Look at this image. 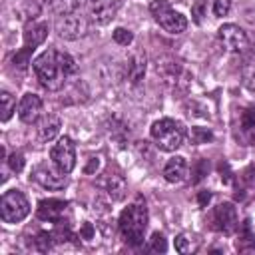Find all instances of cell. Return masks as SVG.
Instances as JSON below:
<instances>
[{
	"label": "cell",
	"mask_w": 255,
	"mask_h": 255,
	"mask_svg": "<svg viewBox=\"0 0 255 255\" xmlns=\"http://www.w3.org/2000/svg\"><path fill=\"white\" fill-rule=\"evenodd\" d=\"M32 68H34V74H36L38 82L42 84V88H46L50 92L62 90L66 86V82L78 74L76 60L70 54L54 50V48L44 50L32 62Z\"/></svg>",
	"instance_id": "obj_1"
},
{
	"label": "cell",
	"mask_w": 255,
	"mask_h": 255,
	"mask_svg": "<svg viewBox=\"0 0 255 255\" xmlns=\"http://www.w3.org/2000/svg\"><path fill=\"white\" fill-rule=\"evenodd\" d=\"M118 225H120V233L126 243H129V245L143 243V235L147 229V207L141 201V197H137L135 203L128 205L122 211Z\"/></svg>",
	"instance_id": "obj_2"
},
{
	"label": "cell",
	"mask_w": 255,
	"mask_h": 255,
	"mask_svg": "<svg viewBox=\"0 0 255 255\" xmlns=\"http://www.w3.org/2000/svg\"><path fill=\"white\" fill-rule=\"evenodd\" d=\"M149 133L161 151H175L183 143V128L171 118H161L153 122Z\"/></svg>",
	"instance_id": "obj_3"
},
{
	"label": "cell",
	"mask_w": 255,
	"mask_h": 255,
	"mask_svg": "<svg viewBox=\"0 0 255 255\" xmlns=\"http://www.w3.org/2000/svg\"><path fill=\"white\" fill-rule=\"evenodd\" d=\"M149 12L153 14L155 22L169 34H181L187 28V18L175 12L167 0H153L149 4Z\"/></svg>",
	"instance_id": "obj_4"
},
{
	"label": "cell",
	"mask_w": 255,
	"mask_h": 255,
	"mask_svg": "<svg viewBox=\"0 0 255 255\" xmlns=\"http://www.w3.org/2000/svg\"><path fill=\"white\" fill-rule=\"evenodd\" d=\"M30 213L28 197L18 189H8L0 199V217L4 223H20Z\"/></svg>",
	"instance_id": "obj_5"
},
{
	"label": "cell",
	"mask_w": 255,
	"mask_h": 255,
	"mask_svg": "<svg viewBox=\"0 0 255 255\" xmlns=\"http://www.w3.org/2000/svg\"><path fill=\"white\" fill-rule=\"evenodd\" d=\"M88 30H90L88 18L78 14V12L64 14L56 22V32L64 40H80V38H84L88 34Z\"/></svg>",
	"instance_id": "obj_6"
},
{
	"label": "cell",
	"mask_w": 255,
	"mask_h": 255,
	"mask_svg": "<svg viewBox=\"0 0 255 255\" xmlns=\"http://www.w3.org/2000/svg\"><path fill=\"white\" fill-rule=\"evenodd\" d=\"M50 159L52 163L62 169L64 173H70L76 165V147H74V141L68 137V135H62L50 149Z\"/></svg>",
	"instance_id": "obj_7"
},
{
	"label": "cell",
	"mask_w": 255,
	"mask_h": 255,
	"mask_svg": "<svg viewBox=\"0 0 255 255\" xmlns=\"http://www.w3.org/2000/svg\"><path fill=\"white\" fill-rule=\"evenodd\" d=\"M217 36H219V42L223 44V48L229 52H245L249 48L247 32L243 28H239L237 24H223L219 28Z\"/></svg>",
	"instance_id": "obj_8"
},
{
	"label": "cell",
	"mask_w": 255,
	"mask_h": 255,
	"mask_svg": "<svg viewBox=\"0 0 255 255\" xmlns=\"http://www.w3.org/2000/svg\"><path fill=\"white\" fill-rule=\"evenodd\" d=\"M32 179L38 181L46 189H62L68 183V173H64L62 169H58L56 165L52 167L48 163H40V165L34 167Z\"/></svg>",
	"instance_id": "obj_9"
},
{
	"label": "cell",
	"mask_w": 255,
	"mask_h": 255,
	"mask_svg": "<svg viewBox=\"0 0 255 255\" xmlns=\"http://www.w3.org/2000/svg\"><path fill=\"white\" fill-rule=\"evenodd\" d=\"M211 227L221 231V233H225V235H231V233L237 231L239 221H237V211H235L233 203H221V205L215 207Z\"/></svg>",
	"instance_id": "obj_10"
},
{
	"label": "cell",
	"mask_w": 255,
	"mask_h": 255,
	"mask_svg": "<svg viewBox=\"0 0 255 255\" xmlns=\"http://www.w3.org/2000/svg\"><path fill=\"white\" fill-rule=\"evenodd\" d=\"M235 135L243 145H255V110L243 108L237 114Z\"/></svg>",
	"instance_id": "obj_11"
},
{
	"label": "cell",
	"mask_w": 255,
	"mask_h": 255,
	"mask_svg": "<svg viewBox=\"0 0 255 255\" xmlns=\"http://www.w3.org/2000/svg\"><path fill=\"white\" fill-rule=\"evenodd\" d=\"M155 70H157V76L165 84H171V86H177L179 80H181V76L185 74L183 68H181V64L173 56H161V58H157Z\"/></svg>",
	"instance_id": "obj_12"
},
{
	"label": "cell",
	"mask_w": 255,
	"mask_h": 255,
	"mask_svg": "<svg viewBox=\"0 0 255 255\" xmlns=\"http://www.w3.org/2000/svg\"><path fill=\"white\" fill-rule=\"evenodd\" d=\"M42 114V100L36 94H24L18 104V118L24 124H36Z\"/></svg>",
	"instance_id": "obj_13"
},
{
	"label": "cell",
	"mask_w": 255,
	"mask_h": 255,
	"mask_svg": "<svg viewBox=\"0 0 255 255\" xmlns=\"http://www.w3.org/2000/svg\"><path fill=\"white\" fill-rule=\"evenodd\" d=\"M120 8V0H96L90 6V18L96 24H108L116 18V12Z\"/></svg>",
	"instance_id": "obj_14"
},
{
	"label": "cell",
	"mask_w": 255,
	"mask_h": 255,
	"mask_svg": "<svg viewBox=\"0 0 255 255\" xmlns=\"http://www.w3.org/2000/svg\"><path fill=\"white\" fill-rule=\"evenodd\" d=\"M64 209H66V201H62V199H42L38 203V207H36V215L42 221L58 223L62 213H64Z\"/></svg>",
	"instance_id": "obj_15"
},
{
	"label": "cell",
	"mask_w": 255,
	"mask_h": 255,
	"mask_svg": "<svg viewBox=\"0 0 255 255\" xmlns=\"http://www.w3.org/2000/svg\"><path fill=\"white\" fill-rule=\"evenodd\" d=\"M145 68H147V60H145V54L141 50L133 52L129 58H128V64H126V78L131 82V84H139L145 76Z\"/></svg>",
	"instance_id": "obj_16"
},
{
	"label": "cell",
	"mask_w": 255,
	"mask_h": 255,
	"mask_svg": "<svg viewBox=\"0 0 255 255\" xmlns=\"http://www.w3.org/2000/svg\"><path fill=\"white\" fill-rule=\"evenodd\" d=\"M100 185L104 187V191L110 195V199L114 201H122L128 193V185H126V179L118 173H106L104 179L100 181Z\"/></svg>",
	"instance_id": "obj_17"
},
{
	"label": "cell",
	"mask_w": 255,
	"mask_h": 255,
	"mask_svg": "<svg viewBox=\"0 0 255 255\" xmlns=\"http://www.w3.org/2000/svg\"><path fill=\"white\" fill-rule=\"evenodd\" d=\"M185 175H187V161H185V157H181V155L171 157V159L163 165V177H165V181H169V183H179V181L185 179Z\"/></svg>",
	"instance_id": "obj_18"
},
{
	"label": "cell",
	"mask_w": 255,
	"mask_h": 255,
	"mask_svg": "<svg viewBox=\"0 0 255 255\" xmlns=\"http://www.w3.org/2000/svg\"><path fill=\"white\" fill-rule=\"evenodd\" d=\"M60 128H62V120L54 114H48L44 116L40 122H38V139L40 141H52L58 133H60Z\"/></svg>",
	"instance_id": "obj_19"
},
{
	"label": "cell",
	"mask_w": 255,
	"mask_h": 255,
	"mask_svg": "<svg viewBox=\"0 0 255 255\" xmlns=\"http://www.w3.org/2000/svg\"><path fill=\"white\" fill-rule=\"evenodd\" d=\"M48 38V24L46 22H32L24 30V46L36 50L44 40Z\"/></svg>",
	"instance_id": "obj_20"
},
{
	"label": "cell",
	"mask_w": 255,
	"mask_h": 255,
	"mask_svg": "<svg viewBox=\"0 0 255 255\" xmlns=\"http://www.w3.org/2000/svg\"><path fill=\"white\" fill-rule=\"evenodd\" d=\"M235 247L241 253H253L255 251V235L251 233V225L247 219L243 221V225L239 229V239L235 241Z\"/></svg>",
	"instance_id": "obj_21"
},
{
	"label": "cell",
	"mask_w": 255,
	"mask_h": 255,
	"mask_svg": "<svg viewBox=\"0 0 255 255\" xmlns=\"http://www.w3.org/2000/svg\"><path fill=\"white\" fill-rule=\"evenodd\" d=\"M241 76H243V84L255 92V46L249 50V54L243 60L241 66Z\"/></svg>",
	"instance_id": "obj_22"
},
{
	"label": "cell",
	"mask_w": 255,
	"mask_h": 255,
	"mask_svg": "<svg viewBox=\"0 0 255 255\" xmlns=\"http://www.w3.org/2000/svg\"><path fill=\"white\" fill-rule=\"evenodd\" d=\"M175 249L183 255H189V253H195L199 249V239L191 233H179L175 237Z\"/></svg>",
	"instance_id": "obj_23"
},
{
	"label": "cell",
	"mask_w": 255,
	"mask_h": 255,
	"mask_svg": "<svg viewBox=\"0 0 255 255\" xmlns=\"http://www.w3.org/2000/svg\"><path fill=\"white\" fill-rule=\"evenodd\" d=\"M44 2H46V6H48L52 12H56V14H60V16L76 12V10L80 8V4H82V0H44Z\"/></svg>",
	"instance_id": "obj_24"
},
{
	"label": "cell",
	"mask_w": 255,
	"mask_h": 255,
	"mask_svg": "<svg viewBox=\"0 0 255 255\" xmlns=\"http://www.w3.org/2000/svg\"><path fill=\"white\" fill-rule=\"evenodd\" d=\"M0 120L2 122H8L10 118H12V114H14V110H16V100H14V96L10 94V92H6V90H2L0 92Z\"/></svg>",
	"instance_id": "obj_25"
},
{
	"label": "cell",
	"mask_w": 255,
	"mask_h": 255,
	"mask_svg": "<svg viewBox=\"0 0 255 255\" xmlns=\"http://www.w3.org/2000/svg\"><path fill=\"white\" fill-rule=\"evenodd\" d=\"M52 241H54V235H52V233L40 231V233L36 235V239H34V245H36V249H38L40 253H46V251L52 247Z\"/></svg>",
	"instance_id": "obj_26"
},
{
	"label": "cell",
	"mask_w": 255,
	"mask_h": 255,
	"mask_svg": "<svg viewBox=\"0 0 255 255\" xmlns=\"http://www.w3.org/2000/svg\"><path fill=\"white\" fill-rule=\"evenodd\" d=\"M112 38H114V42L120 44V46H129V44L133 42V34H131L128 28H116V30L112 32Z\"/></svg>",
	"instance_id": "obj_27"
},
{
	"label": "cell",
	"mask_w": 255,
	"mask_h": 255,
	"mask_svg": "<svg viewBox=\"0 0 255 255\" xmlns=\"http://www.w3.org/2000/svg\"><path fill=\"white\" fill-rule=\"evenodd\" d=\"M191 139L193 143H209L213 139V133L207 128H191Z\"/></svg>",
	"instance_id": "obj_28"
},
{
	"label": "cell",
	"mask_w": 255,
	"mask_h": 255,
	"mask_svg": "<svg viewBox=\"0 0 255 255\" xmlns=\"http://www.w3.org/2000/svg\"><path fill=\"white\" fill-rule=\"evenodd\" d=\"M32 52H34V50H32V48H26V46H24L20 52H16V54H14V58H12L14 66H18V68H22V70H24V68L30 64V56H32Z\"/></svg>",
	"instance_id": "obj_29"
},
{
	"label": "cell",
	"mask_w": 255,
	"mask_h": 255,
	"mask_svg": "<svg viewBox=\"0 0 255 255\" xmlns=\"http://www.w3.org/2000/svg\"><path fill=\"white\" fill-rule=\"evenodd\" d=\"M149 249H151L153 253H165V251H167V241H165V237L155 231V233L151 235V239H149Z\"/></svg>",
	"instance_id": "obj_30"
},
{
	"label": "cell",
	"mask_w": 255,
	"mask_h": 255,
	"mask_svg": "<svg viewBox=\"0 0 255 255\" xmlns=\"http://www.w3.org/2000/svg\"><path fill=\"white\" fill-rule=\"evenodd\" d=\"M207 171H209V161L207 159H199L197 163H195V167H193V183H197V181H201L205 175H207Z\"/></svg>",
	"instance_id": "obj_31"
},
{
	"label": "cell",
	"mask_w": 255,
	"mask_h": 255,
	"mask_svg": "<svg viewBox=\"0 0 255 255\" xmlns=\"http://www.w3.org/2000/svg\"><path fill=\"white\" fill-rule=\"evenodd\" d=\"M203 14H205V0H195L193 6H191V18H193V22L195 24H201Z\"/></svg>",
	"instance_id": "obj_32"
},
{
	"label": "cell",
	"mask_w": 255,
	"mask_h": 255,
	"mask_svg": "<svg viewBox=\"0 0 255 255\" xmlns=\"http://www.w3.org/2000/svg\"><path fill=\"white\" fill-rule=\"evenodd\" d=\"M6 161H8V165H10V169H12L14 173H20V171L24 169V161H26V159H24L22 153H12Z\"/></svg>",
	"instance_id": "obj_33"
},
{
	"label": "cell",
	"mask_w": 255,
	"mask_h": 255,
	"mask_svg": "<svg viewBox=\"0 0 255 255\" xmlns=\"http://www.w3.org/2000/svg\"><path fill=\"white\" fill-rule=\"evenodd\" d=\"M231 10V0H215L213 2V14L215 16H227Z\"/></svg>",
	"instance_id": "obj_34"
},
{
	"label": "cell",
	"mask_w": 255,
	"mask_h": 255,
	"mask_svg": "<svg viewBox=\"0 0 255 255\" xmlns=\"http://www.w3.org/2000/svg\"><path fill=\"white\" fill-rule=\"evenodd\" d=\"M96 237V227L92 225V223H82V227H80V239H84V241H92Z\"/></svg>",
	"instance_id": "obj_35"
},
{
	"label": "cell",
	"mask_w": 255,
	"mask_h": 255,
	"mask_svg": "<svg viewBox=\"0 0 255 255\" xmlns=\"http://www.w3.org/2000/svg\"><path fill=\"white\" fill-rule=\"evenodd\" d=\"M241 179H243V183H245V185L255 187V165H249V167L241 173Z\"/></svg>",
	"instance_id": "obj_36"
},
{
	"label": "cell",
	"mask_w": 255,
	"mask_h": 255,
	"mask_svg": "<svg viewBox=\"0 0 255 255\" xmlns=\"http://www.w3.org/2000/svg\"><path fill=\"white\" fill-rule=\"evenodd\" d=\"M98 167H100V159H98V157H90V161H88V165L84 167V171H86V173H96Z\"/></svg>",
	"instance_id": "obj_37"
},
{
	"label": "cell",
	"mask_w": 255,
	"mask_h": 255,
	"mask_svg": "<svg viewBox=\"0 0 255 255\" xmlns=\"http://www.w3.org/2000/svg\"><path fill=\"white\" fill-rule=\"evenodd\" d=\"M219 171H221V179H223L225 183H231V179H233V177H231L229 165H227V163H221V165H219Z\"/></svg>",
	"instance_id": "obj_38"
},
{
	"label": "cell",
	"mask_w": 255,
	"mask_h": 255,
	"mask_svg": "<svg viewBox=\"0 0 255 255\" xmlns=\"http://www.w3.org/2000/svg\"><path fill=\"white\" fill-rule=\"evenodd\" d=\"M209 199H211V193H209V191H199V195H197V201H199V205H201V207H207Z\"/></svg>",
	"instance_id": "obj_39"
},
{
	"label": "cell",
	"mask_w": 255,
	"mask_h": 255,
	"mask_svg": "<svg viewBox=\"0 0 255 255\" xmlns=\"http://www.w3.org/2000/svg\"><path fill=\"white\" fill-rule=\"evenodd\" d=\"M82 2H96V0H82Z\"/></svg>",
	"instance_id": "obj_40"
}]
</instances>
